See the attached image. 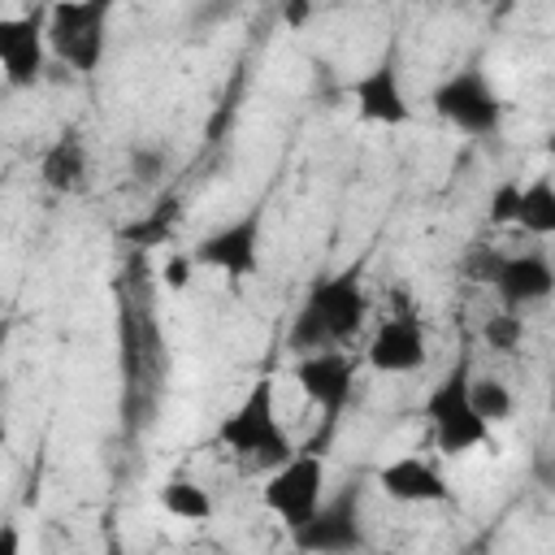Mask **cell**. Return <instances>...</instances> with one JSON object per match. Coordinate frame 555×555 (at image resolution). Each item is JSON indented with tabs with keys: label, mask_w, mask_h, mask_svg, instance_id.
I'll return each mask as SVG.
<instances>
[{
	"label": "cell",
	"mask_w": 555,
	"mask_h": 555,
	"mask_svg": "<svg viewBox=\"0 0 555 555\" xmlns=\"http://www.w3.org/2000/svg\"><path fill=\"white\" fill-rule=\"evenodd\" d=\"M481 338H486L490 351H516L520 338H525V321H520V312H512V308L490 312V317L481 321Z\"/></svg>",
	"instance_id": "cell-20"
},
{
	"label": "cell",
	"mask_w": 555,
	"mask_h": 555,
	"mask_svg": "<svg viewBox=\"0 0 555 555\" xmlns=\"http://www.w3.org/2000/svg\"><path fill=\"white\" fill-rule=\"evenodd\" d=\"M468 382H473V369H468V356H460L455 369L425 399V416H429V429L442 455H464L490 442V425L477 416Z\"/></svg>",
	"instance_id": "cell-3"
},
{
	"label": "cell",
	"mask_w": 555,
	"mask_h": 555,
	"mask_svg": "<svg viewBox=\"0 0 555 555\" xmlns=\"http://www.w3.org/2000/svg\"><path fill=\"white\" fill-rule=\"evenodd\" d=\"M429 104L447 126H455L468 139H494L503 126V100L481 65H464V69L447 74L429 91Z\"/></svg>",
	"instance_id": "cell-5"
},
{
	"label": "cell",
	"mask_w": 555,
	"mask_h": 555,
	"mask_svg": "<svg viewBox=\"0 0 555 555\" xmlns=\"http://www.w3.org/2000/svg\"><path fill=\"white\" fill-rule=\"evenodd\" d=\"M347 91L356 100V113L364 121H373V126H403V121H412V104L403 95V78H399L395 52H386L360 78H351Z\"/></svg>",
	"instance_id": "cell-12"
},
{
	"label": "cell",
	"mask_w": 555,
	"mask_h": 555,
	"mask_svg": "<svg viewBox=\"0 0 555 555\" xmlns=\"http://www.w3.org/2000/svg\"><path fill=\"white\" fill-rule=\"evenodd\" d=\"M39 182L48 186V191H56V195H82L87 191V182H91V160H87V143H82V134L69 126V130H61L48 147H43V156H39Z\"/></svg>",
	"instance_id": "cell-15"
},
{
	"label": "cell",
	"mask_w": 555,
	"mask_h": 555,
	"mask_svg": "<svg viewBox=\"0 0 555 555\" xmlns=\"http://www.w3.org/2000/svg\"><path fill=\"white\" fill-rule=\"evenodd\" d=\"M503 260H507L503 251H494V247L477 243V247L468 251V260H464V278H473V282H490V286H494V278H499Z\"/></svg>",
	"instance_id": "cell-22"
},
{
	"label": "cell",
	"mask_w": 555,
	"mask_h": 555,
	"mask_svg": "<svg viewBox=\"0 0 555 555\" xmlns=\"http://www.w3.org/2000/svg\"><path fill=\"white\" fill-rule=\"evenodd\" d=\"M130 178L139 182V186H156L165 173H169V147L165 143H130Z\"/></svg>",
	"instance_id": "cell-19"
},
{
	"label": "cell",
	"mask_w": 555,
	"mask_h": 555,
	"mask_svg": "<svg viewBox=\"0 0 555 555\" xmlns=\"http://www.w3.org/2000/svg\"><path fill=\"white\" fill-rule=\"evenodd\" d=\"M108 0L48 4V48L74 74H95L108 48Z\"/></svg>",
	"instance_id": "cell-4"
},
{
	"label": "cell",
	"mask_w": 555,
	"mask_h": 555,
	"mask_svg": "<svg viewBox=\"0 0 555 555\" xmlns=\"http://www.w3.org/2000/svg\"><path fill=\"white\" fill-rule=\"evenodd\" d=\"M260 225H264V208H247L243 217L225 221L221 230L204 234L191 247V260L199 269H217L225 278H251L260 269Z\"/></svg>",
	"instance_id": "cell-9"
},
{
	"label": "cell",
	"mask_w": 555,
	"mask_h": 555,
	"mask_svg": "<svg viewBox=\"0 0 555 555\" xmlns=\"http://www.w3.org/2000/svg\"><path fill=\"white\" fill-rule=\"evenodd\" d=\"M0 555H22V529H17V520H4L0 525Z\"/></svg>",
	"instance_id": "cell-24"
},
{
	"label": "cell",
	"mask_w": 555,
	"mask_h": 555,
	"mask_svg": "<svg viewBox=\"0 0 555 555\" xmlns=\"http://www.w3.org/2000/svg\"><path fill=\"white\" fill-rule=\"evenodd\" d=\"M468 395H473V408H477V416H481L486 425H503V421H512V408H516V399H512V390H507L499 377L473 373V382H468Z\"/></svg>",
	"instance_id": "cell-18"
},
{
	"label": "cell",
	"mask_w": 555,
	"mask_h": 555,
	"mask_svg": "<svg viewBox=\"0 0 555 555\" xmlns=\"http://www.w3.org/2000/svg\"><path fill=\"white\" fill-rule=\"evenodd\" d=\"M546 403H551V412H555V373H551V390H546Z\"/></svg>",
	"instance_id": "cell-27"
},
{
	"label": "cell",
	"mask_w": 555,
	"mask_h": 555,
	"mask_svg": "<svg viewBox=\"0 0 555 555\" xmlns=\"http://www.w3.org/2000/svg\"><path fill=\"white\" fill-rule=\"evenodd\" d=\"M48 9L22 13V17H0V69L13 91H26L43 82L48 74Z\"/></svg>",
	"instance_id": "cell-8"
},
{
	"label": "cell",
	"mask_w": 555,
	"mask_h": 555,
	"mask_svg": "<svg viewBox=\"0 0 555 555\" xmlns=\"http://www.w3.org/2000/svg\"><path fill=\"white\" fill-rule=\"evenodd\" d=\"M295 386L304 390V399L312 408H321L325 425L338 421V412L351 399L356 386V360L351 351H317V356H299L295 360Z\"/></svg>",
	"instance_id": "cell-11"
},
{
	"label": "cell",
	"mask_w": 555,
	"mask_h": 555,
	"mask_svg": "<svg viewBox=\"0 0 555 555\" xmlns=\"http://www.w3.org/2000/svg\"><path fill=\"white\" fill-rule=\"evenodd\" d=\"M160 507L173 516V520H191V525H204L212 520V494L204 486H195L191 477H169L160 486Z\"/></svg>",
	"instance_id": "cell-16"
},
{
	"label": "cell",
	"mask_w": 555,
	"mask_h": 555,
	"mask_svg": "<svg viewBox=\"0 0 555 555\" xmlns=\"http://www.w3.org/2000/svg\"><path fill=\"white\" fill-rule=\"evenodd\" d=\"M260 499L286 525V533L304 529L330 499L325 494V460H321V451H295L282 468L269 473Z\"/></svg>",
	"instance_id": "cell-6"
},
{
	"label": "cell",
	"mask_w": 555,
	"mask_h": 555,
	"mask_svg": "<svg viewBox=\"0 0 555 555\" xmlns=\"http://www.w3.org/2000/svg\"><path fill=\"white\" fill-rule=\"evenodd\" d=\"M104 555H121V546H117V542H108V551H104Z\"/></svg>",
	"instance_id": "cell-29"
},
{
	"label": "cell",
	"mask_w": 555,
	"mask_h": 555,
	"mask_svg": "<svg viewBox=\"0 0 555 555\" xmlns=\"http://www.w3.org/2000/svg\"><path fill=\"white\" fill-rule=\"evenodd\" d=\"M516 225L533 238H555V182L551 178H533L520 195V217Z\"/></svg>",
	"instance_id": "cell-17"
},
{
	"label": "cell",
	"mask_w": 555,
	"mask_h": 555,
	"mask_svg": "<svg viewBox=\"0 0 555 555\" xmlns=\"http://www.w3.org/2000/svg\"><path fill=\"white\" fill-rule=\"evenodd\" d=\"M191 269H195V260H191V256H173V260H165L160 282H165L169 291H182V286L191 282Z\"/></svg>",
	"instance_id": "cell-23"
},
{
	"label": "cell",
	"mask_w": 555,
	"mask_h": 555,
	"mask_svg": "<svg viewBox=\"0 0 555 555\" xmlns=\"http://www.w3.org/2000/svg\"><path fill=\"white\" fill-rule=\"evenodd\" d=\"M494 291H499V304L512 308V312L533 308V304L555 295V264L542 251H516V256L503 260V269L494 278Z\"/></svg>",
	"instance_id": "cell-13"
},
{
	"label": "cell",
	"mask_w": 555,
	"mask_h": 555,
	"mask_svg": "<svg viewBox=\"0 0 555 555\" xmlns=\"http://www.w3.org/2000/svg\"><path fill=\"white\" fill-rule=\"evenodd\" d=\"M369 312L364 286H360V269H343V273H325L308 286L291 330H286V351L299 356H317V351H347V343L360 334Z\"/></svg>",
	"instance_id": "cell-1"
},
{
	"label": "cell",
	"mask_w": 555,
	"mask_h": 555,
	"mask_svg": "<svg viewBox=\"0 0 555 555\" xmlns=\"http://www.w3.org/2000/svg\"><path fill=\"white\" fill-rule=\"evenodd\" d=\"M425 360H429V338L416 308H399L395 317H386L364 347V364L373 373H416L425 369Z\"/></svg>",
	"instance_id": "cell-10"
},
{
	"label": "cell",
	"mask_w": 555,
	"mask_h": 555,
	"mask_svg": "<svg viewBox=\"0 0 555 555\" xmlns=\"http://www.w3.org/2000/svg\"><path fill=\"white\" fill-rule=\"evenodd\" d=\"M377 486L395 503H447L451 499L447 477L421 455H399V460L382 464L377 468Z\"/></svg>",
	"instance_id": "cell-14"
},
{
	"label": "cell",
	"mask_w": 555,
	"mask_h": 555,
	"mask_svg": "<svg viewBox=\"0 0 555 555\" xmlns=\"http://www.w3.org/2000/svg\"><path fill=\"white\" fill-rule=\"evenodd\" d=\"M520 195H525L520 182H512V178L499 182V186L490 191V212H486V217H490L494 225H516V217H520Z\"/></svg>",
	"instance_id": "cell-21"
},
{
	"label": "cell",
	"mask_w": 555,
	"mask_h": 555,
	"mask_svg": "<svg viewBox=\"0 0 555 555\" xmlns=\"http://www.w3.org/2000/svg\"><path fill=\"white\" fill-rule=\"evenodd\" d=\"M299 555H360L369 533H364V512H360V486H343L325 507L291 533Z\"/></svg>",
	"instance_id": "cell-7"
},
{
	"label": "cell",
	"mask_w": 555,
	"mask_h": 555,
	"mask_svg": "<svg viewBox=\"0 0 555 555\" xmlns=\"http://www.w3.org/2000/svg\"><path fill=\"white\" fill-rule=\"evenodd\" d=\"M217 442L234 455L256 460L260 468H282L295 455V442L278 416V386L269 373H260L251 382V390L221 416L217 425Z\"/></svg>",
	"instance_id": "cell-2"
},
{
	"label": "cell",
	"mask_w": 555,
	"mask_h": 555,
	"mask_svg": "<svg viewBox=\"0 0 555 555\" xmlns=\"http://www.w3.org/2000/svg\"><path fill=\"white\" fill-rule=\"evenodd\" d=\"M533 468H538V477H542V486H546V490H555V451H542Z\"/></svg>",
	"instance_id": "cell-26"
},
{
	"label": "cell",
	"mask_w": 555,
	"mask_h": 555,
	"mask_svg": "<svg viewBox=\"0 0 555 555\" xmlns=\"http://www.w3.org/2000/svg\"><path fill=\"white\" fill-rule=\"evenodd\" d=\"M282 17H286V26H291V30H299V26L312 17V4H308V0H295V4H286V9H282Z\"/></svg>",
	"instance_id": "cell-25"
},
{
	"label": "cell",
	"mask_w": 555,
	"mask_h": 555,
	"mask_svg": "<svg viewBox=\"0 0 555 555\" xmlns=\"http://www.w3.org/2000/svg\"><path fill=\"white\" fill-rule=\"evenodd\" d=\"M546 156L555 160V130H551V139H546Z\"/></svg>",
	"instance_id": "cell-28"
}]
</instances>
